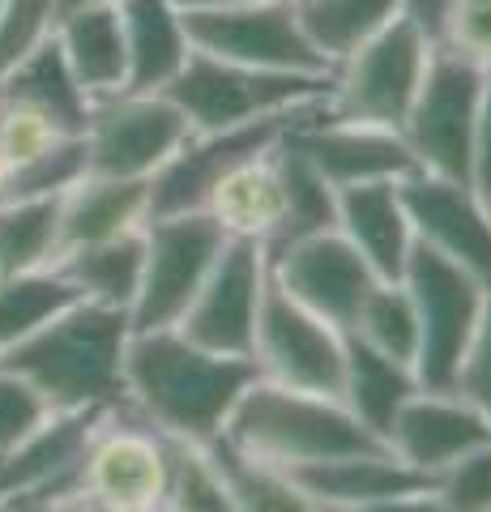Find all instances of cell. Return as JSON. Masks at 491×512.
Returning a JSON list of instances; mask_svg holds the SVG:
<instances>
[{
    "label": "cell",
    "instance_id": "44",
    "mask_svg": "<svg viewBox=\"0 0 491 512\" xmlns=\"http://www.w3.org/2000/svg\"><path fill=\"white\" fill-rule=\"evenodd\" d=\"M359 512H453L445 500L436 495V487H419V491H406V495H393V500H380L368 504Z\"/></svg>",
    "mask_w": 491,
    "mask_h": 512
},
{
    "label": "cell",
    "instance_id": "10",
    "mask_svg": "<svg viewBox=\"0 0 491 512\" xmlns=\"http://www.w3.org/2000/svg\"><path fill=\"white\" fill-rule=\"evenodd\" d=\"M171 453H176V440H167L163 431L120 402L94 427L82 453V470H77V491L120 508L163 512Z\"/></svg>",
    "mask_w": 491,
    "mask_h": 512
},
{
    "label": "cell",
    "instance_id": "19",
    "mask_svg": "<svg viewBox=\"0 0 491 512\" xmlns=\"http://www.w3.org/2000/svg\"><path fill=\"white\" fill-rule=\"evenodd\" d=\"M487 440H491V419L457 389L449 393L419 389L393 414V423L385 431L389 453L427 478L449 470L457 457H466L470 448H479Z\"/></svg>",
    "mask_w": 491,
    "mask_h": 512
},
{
    "label": "cell",
    "instance_id": "43",
    "mask_svg": "<svg viewBox=\"0 0 491 512\" xmlns=\"http://www.w3.org/2000/svg\"><path fill=\"white\" fill-rule=\"evenodd\" d=\"M470 184L474 192H491V69L483 82V99H479V120H474V150H470Z\"/></svg>",
    "mask_w": 491,
    "mask_h": 512
},
{
    "label": "cell",
    "instance_id": "32",
    "mask_svg": "<svg viewBox=\"0 0 491 512\" xmlns=\"http://www.w3.org/2000/svg\"><path fill=\"white\" fill-rule=\"evenodd\" d=\"M205 453L214 457V466L223 474V483L240 512H321L287 470L235 453V448L218 436L205 444Z\"/></svg>",
    "mask_w": 491,
    "mask_h": 512
},
{
    "label": "cell",
    "instance_id": "22",
    "mask_svg": "<svg viewBox=\"0 0 491 512\" xmlns=\"http://www.w3.org/2000/svg\"><path fill=\"white\" fill-rule=\"evenodd\" d=\"M291 478L316 508H338V512H359L368 504L393 500V495L436 487V478L410 470L389 448H372V453H346L334 461H316V466L291 470Z\"/></svg>",
    "mask_w": 491,
    "mask_h": 512
},
{
    "label": "cell",
    "instance_id": "21",
    "mask_svg": "<svg viewBox=\"0 0 491 512\" xmlns=\"http://www.w3.org/2000/svg\"><path fill=\"white\" fill-rule=\"evenodd\" d=\"M338 231L368 261L376 278H402L415 252V231L402 201V180L338 188Z\"/></svg>",
    "mask_w": 491,
    "mask_h": 512
},
{
    "label": "cell",
    "instance_id": "36",
    "mask_svg": "<svg viewBox=\"0 0 491 512\" xmlns=\"http://www.w3.org/2000/svg\"><path fill=\"white\" fill-rule=\"evenodd\" d=\"M90 175L86 167V141L82 133L56 141L52 150H43L39 158L13 167L9 175V197L5 201H35V197H65L73 184H82Z\"/></svg>",
    "mask_w": 491,
    "mask_h": 512
},
{
    "label": "cell",
    "instance_id": "51",
    "mask_svg": "<svg viewBox=\"0 0 491 512\" xmlns=\"http://www.w3.org/2000/svg\"><path fill=\"white\" fill-rule=\"evenodd\" d=\"M483 201H487V210H491V192H487V197H483Z\"/></svg>",
    "mask_w": 491,
    "mask_h": 512
},
{
    "label": "cell",
    "instance_id": "8",
    "mask_svg": "<svg viewBox=\"0 0 491 512\" xmlns=\"http://www.w3.org/2000/svg\"><path fill=\"white\" fill-rule=\"evenodd\" d=\"M141 239H146V265H141V286L129 308V329H176L201 282L210 278L227 235L210 214H167L150 218L141 227Z\"/></svg>",
    "mask_w": 491,
    "mask_h": 512
},
{
    "label": "cell",
    "instance_id": "24",
    "mask_svg": "<svg viewBox=\"0 0 491 512\" xmlns=\"http://www.w3.org/2000/svg\"><path fill=\"white\" fill-rule=\"evenodd\" d=\"M56 47L90 103L129 90V52H124V26L116 5L60 13Z\"/></svg>",
    "mask_w": 491,
    "mask_h": 512
},
{
    "label": "cell",
    "instance_id": "35",
    "mask_svg": "<svg viewBox=\"0 0 491 512\" xmlns=\"http://www.w3.org/2000/svg\"><path fill=\"white\" fill-rule=\"evenodd\" d=\"M163 512H240L227 483H223V474L214 466V457L205 453V444H180L176 440Z\"/></svg>",
    "mask_w": 491,
    "mask_h": 512
},
{
    "label": "cell",
    "instance_id": "38",
    "mask_svg": "<svg viewBox=\"0 0 491 512\" xmlns=\"http://www.w3.org/2000/svg\"><path fill=\"white\" fill-rule=\"evenodd\" d=\"M65 137H77V133H65L60 124H52L43 111L26 107L18 99H0V158L9 167H22L30 158H39L43 150H52L56 141Z\"/></svg>",
    "mask_w": 491,
    "mask_h": 512
},
{
    "label": "cell",
    "instance_id": "12",
    "mask_svg": "<svg viewBox=\"0 0 491 512\" xmlns=\"http://www.w3.org/2000/svg\"><path fill=\"white\" fill-rule=\"evenodd\" d=\"M252 363H257L261 380L287 384V389H299V393L338 397L342 363H346V333L325 325L308 308H299L291 295L278 291L274 278H265L257 333H252Z\"/></svg>",
    "mask_w": 491,
    "mask_h": 512
},
{
    "label": "cell",
    "instance_id": "31",
    "mask_svg": "<svg viewBox=\"0 0 491 512\" xmlns=\"http://www.w3.org/2000/svg\"><path fill=\"white\" fill-rule=\"evenodd\" d=\"M60 256V197L0 205V278L52 269Z\"/></svg>",
    "mask_w": 491,
    "mask_h": 512
},
{
    "label": "cell",
    "instance_id": "47",
    "mask_svg": "<svg viewBox=\"0 0 491 512\" xmlns=\"http://www.w3.org/2000/svg\"><path fill=\"white\" fill-rule=\"evenodd\" d=\"M184 13H205V9H231V5H252V0H176Z\"/></svg>",
    "mask_w": 491,
    "mask_h": 512
},
{
    "label": "cell",
    "instance_id": "1",
    "mask_svg": "<svg viewBox=\"0 0 491 512\" xmlns=\"http://www.w3.org/2000/svg\"><path fill=\"white\" fill-rule=\"evenodd\" d=\"M257 376L252 359L214 355L180 329H150L133 333L124 350V406L167 440L210 444Z\"/></svg>",
    "mask_w": 491,
    "mask_h": 512
},
{
    "label": "cell",
    "instance_id": "6",
    "mask_svg": "<svg viewBox=\"0 0 491 512\" xmlns=\"http://www.w3.org/2000/svg\"><path fill=\"white\" fill-rule=\"evenodd\" d=\"M487 69L449 47H432L423 86L402 120V141L415 154L423 175L470 184V150H474V120H479ZM474 188V184H470Z\"/></svg>",
    "mask_w": 491,
    "mask_h": 512
},
{
    "label": "cell",
    "instance_id": "27",
    "mask_svg": "<svg viewBox=\"0 0 491 512\" xmlns=\"http://www.w3.org/2000/svg\"><path fill=\"white\" fill-rule=\"evenodd\" d=\"M415 393H419L415 367L393 363L385 355H376L372 346L346 338V363H342L338 397L380 444H385V431L393 423V414H398Z\"/></svg>",
    "mask_w": 491,
    "mask_h": 512
},
{
    "label": "cell",
    "instance_id": "29",
    "mask_svg": "<svg viewBox=\"0 0 491 512\" xmlns=\"http://www.w3.org/2000/svg\"><path fill=\"white\" fill-rule=\"evenodd\" d=\"M295 18L316 56L334 69L393 18H402V0H295Z\"/></svg>",
    "mask_w": 491,
    "mask_h": 512
},
{
    "label": "cell",
    "instance_id": "15",
    "mask_svg": "<svg viewBox=\"0 0 491 512\" xmlns=\"http://www.w3.org/2000/svg\"><path fill=\"white\" fill-rule=\"evenodd\" d=\"M107 410H47L26 436L0 453V500L47 508L77 491L82 453Z\"/></svg>",
    "mask_w": 491,
    "mask_h": 512
},
{
    "label": "cell",
    "instance_id": "7",
    "mask_svg": "<svg viewBox=\"0 0 491 512\" xmlns=\"http://www.w3.org/2000/svg\"><path fill=\"white\" fill-rule=\"evenodd\" d=\"M402 282L410 299H415V316H419V359H415L419 389L449 393L457 389V372H462L470 333L479 325L487 286L423 244H415V252H410Z\"/></svg>",
    "mask_w": 491,
    "mask_h": 512
},
{
    "label": "cell",
    "instance_id": "5",
    "mask_svg": "<svg viewBox=\"0 0 491 512\" xmlns=\"http://www.w3.org/2000/svg\"><path fill=\"white\" fill-rule=\"evenodd\" d=\"M432 47H436L432 35L419 30L406 13L393 18L380 35H372L346 60L334 64L325 111L338 116V120L398 128L402 133L406 111H410V103H415V94L423 86Z\"/></svg>",
    "mask_w": 491,
    "mask_h": 512
},
{
    "label": "cell",
    "instance_id": "42",
    "mask_svg": "<svg viewBox=\"0 0 491 512\" xmlns=\"http://www.w3.org/2000/svg\"><path fill=\"white\" fill-rule=\"evenodd\" d=\"M47 414V402L30 389V384L9 372V367H0V453L5 448H13L30 427H35L39 419Z\"/></svg>",
    "mask_w": 491,
    "mask_h": 512
},
{
    "label": "cell",
    "instance_id": "18",
    "mask_svg": "<svg viewBox=\"0 0 491 512\" xmlns=\"http://www.w3.org/2000/svg\"><path fill=\"white\" fill-rule=\"evenodd\" d=\"M402 201L410 214L415 244L440 252L445 261L462 265L466 274L491 286V210L483 192L419 171L402 180Z\"/></svg>",
    "mask_w": 491,
    "mask_h": 512
},
{
    "label": "cell",
    "instance_id": "49",
    "mask_svg": "<svg viewBox=\"0 0 491 512\" xmlns=\"http://www.w3.org/2000/svg\"><path fill=\"white\" fill-rule=\"evenodd\" d=\"M9 175H13V167L0 158V205H5V197H9Z\"/></svg>",
    "mask_w": 491,
    "mask_h": 512
},
{
    "label": "cell",
    "instance_id": "53",
    "mask_svg": "<svg viewBox=\"0 0 491 512\" xmlns=\"http://www.w3.org/2000/svg\"><path fill=\"white\" fill-rule=\"evenodd\" d=\"M35 512H43V508H35Z\"/></svg>",
    "mask_w": 491,
    "mask_h": 512
},
{
    "label": "cell",
    "instance_id": "39",
    "mask_svg": "<svg viewBox=\"0 0 491 512\" xmlns=\"http://www.w3.org/2000/svg\"><path fill=\"white\" fill-rule=\"evenodd\" d=\"M436 495L453 512H491V440L436 474Z\"/></svg>",
    "mask_w": 491,
    "mask_h": 512
},
{
    "label": "cell",
    "instance_id": "2",
    "mask_svg": "<svg viewBox=\"0 0 491 512\" xmlns=\"http://www.w3.org/2000/svg\"><path fill=\"white\" fill-rule=\"evenodd\" d=\"M129 312L77 299L30 338L0 350V367L18 372L47 410H112L124 402Z\"/></svg>",
    "mask_w": 491,
    "mask_h": 512
},
{
    "label": "cell",
    "instance_id": "28",
    "mask_svg": "<svg viewBox=\"0 0 491 512\" xmlns=\"http://www.w3.org/2000/svg\"><path fill=\"white\" fill-rule=\"evenodd\" d=\"M0 99H18L26 107L43 111V116L60 124L65 133H82L86 111H90V99L82 94V86H77V77L69 73L65 56H60L56 35L47 39L39 52H30L18 69L0 82Z\"/></svg>",
    "mask_w": 491,
    "mask_h": 512
},
{
    "label": "cell",
    "instance_id": "9",
    "mask_svg": "<svg viewBox=\"0 0 491 512\" xmlns=\"http://www.w3.org/2000/svg\"><path fill=\"white\" fill-rule=\"evenodd\" d=\"M193 137L184 111L163 90H120L94 99L86 111V167L112 180H150V175Z\"/></svg>",
    "mask_w": 491,
    "mask_h": 512
},
{
    "label": "cell",
    "instance_id": "11",
    "mask_svg": "<svg viewBox=\"0 0 491 512\" xmlns=\"http://www.w3.org/2000/svg\"><path fill=\"white\" fill-rule=\"evenodd\" d=\"M188 43L218 60L248 64L269 73L329 77L334 69L316 56L304 26L295 18V0H252V5L184 13Z\"/></svg>",
    "mask_w": 491,
    "mask_h": 512
},
{
    "label": "cell",
    "instance_id": "20",
    "mask_svg": "<svg viewBox=\"0 0 491 512\" xmlns=\"http://www.w3.org/2000/svg\"><path fill=\"white\" fill-rule=\"evenodd\" d=\"M210 214L227 239H252L261 248H274L287 227V192H282V171H278V141L261 154L235 163L223 180L214 184Z\"/></svg>",
    "mask_w": 491,
    "mask_h": 512
},
{
    "label": "cell",
    "instance_id": "3",
    "mask_svg": "<svg viewBox=\"0 0 491 512\" xmlns=\"http://www.w3.org/2000/svg\"><path fill=\"white\" fill-rule=\"evenodd\" d=\"M235 453L278 470H304L316 461H334L346 453H372L385 448L368 427H363L342 397L299 393L274 380H252L248 393L235 402L223 436Z\"/></svg>",
    "mask_w": 491,
    "mask_h": 512
},
{
    "label": "cell",
    "instance_id": "25",
    "mask_svg": "<svg viewBox=\"0 0 491 512\" xmlns=\"http://www.w3.org/2000/svg\"><path fill=\"white\" fill-rule=\"evenodd\" d=\"M124 52H129V90H167L184 69L188 26L176 0H120Z\"/></svg>",
    "mask_w": 491,
    "mask_h": 512
},
{
    "label": "cell",
    "instance_id": "50",
    "mask_svg": "<svg viewBox=\"0 0 491 512\" xmlns=\"http://www.w3.org/2000/svg\"><path fill=\"white\" fill-rule=\"evenodd\" d=\"M0 512H35V508H26V504H13V500H0Z\"/></svg>",
    "mask_w": 491,
    "mask_h": 512
},
{
    "label": "cell",
    "instance_id": "26",
    "mask_svg": "<svg viewBox=\"0 0 491 512\" xmlns=\"http://www.w3.org/2000/svg\"><path fill=\"white\" fill-rule=\"evenodd\" d=\"M141 265H146V239H141V231L120 239H99V244H77L56 256L60 278L77 295L116 312L133 308L137 286H141Z\"/></svg>",
    "mask_w": 491,
    "mask_h": 512
},
{
    "label": "cell",
    "instance_id": "13",
    "mask_svg": "<svg viewBox=\"0 0 491 512\" xmlns=\"http://www.w3.org/2000/svg\"><path fill=\"white\" fill-rule=\"evenodd\" d=\"M265 261H269V278H274L282 295H291L299 308L321 316L338 333L351 329L363 295L376 282L368 261L351 248V239L338 227L265 248Z\"/></svg>",
    "mask_w": 491,
    "mask_h": 512
},
{
    "label": "cell",
    "instance_id": "17",
    "mask_svg": "<svg viewBox=\"0 0 491 512\" xmlns=\"http://www.w3.org/2000/svg\"><path fill=\"white\" fill-rule=\"evenodd\" d=\"M299 116H304V111H299ZM299 116L257 120V124H244V128H227V133H193L150 175V218L205 214V201H210L214 184L223 180L235 163L269 150L282 133H287V124Z\"/></svg>",
    "mask_w": 491,
    "mask_h": 512
},
{
    "label": "cell",
    "instance_id": "23",
    "mask_svg": "<svg viewBox=\"0 0 491 512\" xmlns=\"http://www.w3.org/2000/svg\"><path fill=\"white\" fill-rule=\"evenodd\" d=\"M150 222V180L86 175L60 197V252L77 244L133 235Z\"/></svg>",
    "mask_w": 491,
    "mask_h": 512
},
{
    "label": "cell",
    "instance_id": "41",
    "mask_svg": "<svg viewBox=\"0 0 491 512\" xmlns=\"http://www.w3.org/2000/svg\"><path fill=\"white\" fill-rule=\"evenodd\" d=\"M457 393L470 397V402L491 419V286H487V295H483L479 325H474V333H470L462 372H457Z\"/></svg>",
    "mask_w": 491,
    "mask_h": 512
},
{
    "label": "cell",
    "instance_id": "37",
    "mask_svg": "<svg viewBox=\"0 0 491 512\" xmlns=\"http://www.w3.org/2000/svg\"><path fill=\"white\" fill-rule=\"evenodd\" d=\"M56 0H5L0 5V82L56 35Z\"/></svg>",
    "mask_w": 491,
    "mask_h": 512
},
{
    "label": "cell",
    "instance_id": "4",
    "mask_svg": "<svg viewBox=\"0 0 491 512\" xmlns=\"http://www.w3.org/2000/svg\"><path fill=\"white\" fill-rule=\"evenodd\" d=\"M163 94L184 111L193 133H227V128H244L257 120L299 116V111L325 103L329 77L248 69V64L218 60L193 47L176 82Z\"/></svg>",
    "mask_w": 491,
    "mask_h": 512
},
{
    "label": "cell",
    "instance_id": "33",
    "mask_svg": "<svg viewBox=\"0 0 491 512\" xmlns=\"http://www.w3.org/2000/svg\"><path fill=\"white\" fill-rule=\"evenodd\" d=\"M278 171H282V192H287V227H282L278 244L338 227V188L316 171V163L287 133L278 137Z\"/></svg>",
    "mask_w": 491,
    "mask_h": 512
},
{
    "label": "cell",
    "instance_id": "40",
    "mask_svg": "<svg viewBox=\"0 0 491 512\" xmlns=\"http://www.w3.org/2000/svg\"><path fill=\"white\" fill-rule=\"evenodd\" d=\"M436 43L491 69V0H449Z\"/></svg>",
    "mask_w": 491,
    "mask_h": 512
},
{
    "label": "cell",
    "instance_id": "16",
    "mask_svg": "<svg viewBox=\"0 0 491 512\" xmlns=\"http://www.w3.org/2000/svg\"><path fill=\"white\" fill-rule=\"evenodd\" d=\"M287 137L312 158L316 171L334 188L376 184V180H410V175H419L415 154L406 150L398 128L338 120L325 111V103H316L299 120H291Z\"/></svg>",
    "mask_w": 491,
    "mask_h": 512
},
{
    "label": "cell",
    "instance_id": "30",
    "mask_svg": "<svg viewBox=\"0 0 491 512\" xmlns=\"http://www.w3.org/2000/svg\"><path fill=\"white\" fill-rule=\"evenodd\" d=\"M346 338H355L363 346H372L376 355H385L393 363L415 367L419 359V316L415 299H410L402 278H376L363 295L359 312L346 329Z\"/></svg>",
    "mask_w": 491,
    "mask_h": 512
},
{
    "label": "cell",
    "instance_id": "52",
    "mask_svg": "<svg viewBox=\"0 0 491 512\" xmlns=\"http://www.w3.org/2000/svg\"><path fill=\"white\" fill-rule=\"evenodd\" d=\"M321 512H338V508H321Z\"/></svg>",
    "mask_w": 491,
    "mask_h": 512
},
{
    "label": "cell",
    "instance_id": "46",
    "mask_svg": "<svg viewBox=\"0 0 491 512\" xmlns=\"http://www.w3.org/2000/svg\"><path fill=\"white\" fill-rule=\"evenodd\" d=\"M43 512H137V508H120V504L94 500V495H86V491H69V495H60V500L47 504Z\"/></svg>",
    "mask_w": 491,
    "mask_h": 512
},
{
    "label": "cell",
    "instance_id": "48",
    "mask_svg": "<svg viewBox=\"0 0 491 512\" xmlns=\"http://www.w3.org/2000/svg\"><path fill=\"white\" fill-rule=\"evenodd\" d=\"M103 5H120V0H56L60 13H73V9H103Z\"/></svg>",
    "mask_w": 491,
    "mask_h": 512
},
{
    "label": "cell",
    "instance_id": "45",
    "mask_svg": "<svg viewBox=\"0 0 491 512\" xmlns=\"http://www.w3.org/2000/svg\"><path fill=\"white\" fill-rule=\"evenodd\" d=\"M445 9H449V0H402V13L410 22H415L419 30H427L436 43V30H440V18H445Z\"/></svg>",
    "mask_w": 491,
    "mask_h": 512
},
{
    "label": "cell",
    "instance_id": "34",
    "mask_svg": "<svg viewBox=\"0 0 491 512\" xmlns=\"http://www.w3.org/2000/svg\"><path fill=\"white\" fill-rule=\"evenodd\" d=\"M82 295L60 278V269H30V274L0 278V350H9L13 342L30 338L39 325H47L52 316H60Z\"/></svg>",
    "mask_w": 491,
    "mask_h": 512
},
{
    "label": "cell",
    "instance_id": "14",
    "mask_svg": "<svg viewBox=\"0 0 491 512\" xmlns=\"http://www.w3.org/2000/svg\"><path fill=\"white\" fill-rule=\"evenodd\" d=\"M265 248L252 239H227L210 278L201 282L197 299L180 316V333L214 355L252 359V333H257V312L265 295Z\"/></svg>",
    "mask_w": 491,
    "mask_h": 512
}]
</instances>
